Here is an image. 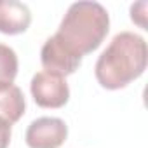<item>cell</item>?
I'll return each mask as SVG.
<instances>
[{"label": "cell", "mask_w": 148, "mask_h": 148, "mask_svg": "<svg viewBox=\"0 0 148 148\" xmlns=\"http://www.w3.org/2000/svg\"><path fill=\"white\" fill-rule=\"evenodd\" d=\"M110 30L108 11L98 2L71 4L51 40L70 58L82 63L86 54L96 51Z\"/></svg>", "instance_id": "1"}, {"label": "cell", "mask_w": 148, "mask_h": 148, "mask_svg": "<svg viewBox=\"0 0 148 148\" xmlns=\"http://www.w3.org/2000/svg\"><path fill=\"white\" fill-rule=\"evenodd\" d=\"M146 61L148 49L145 38L131 32H122L101 52L94 73L101 87L117 91L143 75Z\"/></svg>", "instance_id": "2"}, {"label": "cell", "mask_w": 148, "mask_h": 148, "mask_svg": "<svg viewBox=\"0 0 148 148\" xmlns=\"http://www.w3.org/2000/svg\"><path fill=\"white\" fill-rule=\"evenodd\" d=\"M30 89L35 103L42 108H61L68 103L70 98V89L66 80L45 70L33 75Z\"/></svg>", "instance_id": "3"}, {"label": "cell", "mask_w": 148, "mask_h": 148, "mask_svg": "<svg viewBox=\"0 0 148 148\" xmlns=\"http://www.w3.org/2000/svg\"><path fill=\"white\" fill-rule=\"evenodd\" d=\"M68 136V127L61 119L40 117L33 120L25 134L30 148H59Z\"/></svg>", "instance_id": "4"}, {"label": "cell", "mask_w": 148, "mask_h": 148, "mask_svg": "<svg viewBox=\"0 0 148 148\" xmlns=\"http://www.w3.org/2000/svg\"><path fill=\"white\" fill-rule=\"evenodd\" d=\"M32 23V12L23 2L7 0L0 2V33L19 35L28 30Z\"/></svg>", "instance_id": "5"}, {"label": "cell", "mask_w": 148, "mask_h": 148, "mask_svg": "<svg viewBox=\"0 0 148 148\" xmlns=\"http://www.w3.org/2000/svg\"><path fill=\"white\" fill-rule=\"evenodd\" d=\"M26 108L23 91L18 86H9L0 91V119H4L11 125L16 124Z\"/></svg>", "instance_id": "6"}, {"label": "cell", "mask_w": 148, "mask_h": 148, "mask_svg": "<svg viewBox=\"0 0 148 148\" xmlns=\"http://www.w3.org/2000/svg\"><path fill=\"white\" fill-rule=\"evenodd\" d=\"M18 75V56L14 49L0 44V91L12 86Z\"/></svg>", "instance_id": "7"}, {"label": "cell", "mask_w": 148, "mask_h": 148, "mask_svg": "<svg viewBox=\"0 0 148 148\" xmlns=\"http://www.w3.org/2000/svg\"><path fill=\"white\" fill-rule=\"evenodd\" d=\"M11 143V124L0 119V148H7Z\"/></svg>", "instance_id": "8"}]
</instances>
